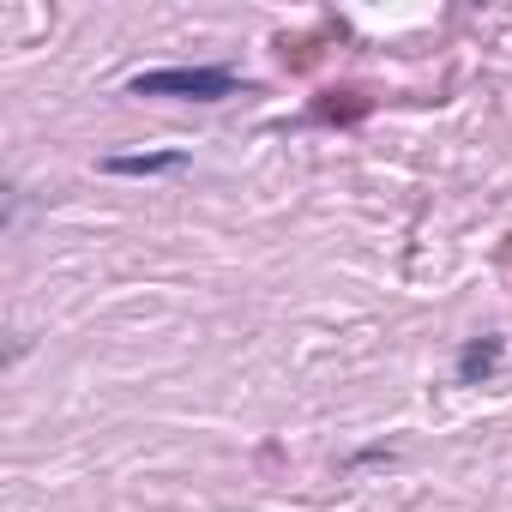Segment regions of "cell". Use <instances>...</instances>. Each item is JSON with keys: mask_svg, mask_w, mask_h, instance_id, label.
Instances as JSON below:
<instances>
[{"mask_svg": "<svg viewBox=\"0 0 512 512\" xmlns=\"http://www.w3.org/2000/svg\"><path fill=\"white\" fill-rule=\"evenodd\" d=\"M506 260H512V247H506Z\"/></svg>", "mask_w": 512, "mask_h": 512, "instance_id": "cell-4", "label": "cell"}, {"mask_svg": "<svg viewBox=\"0 0 512 512\" xmlns=\"http://www.w3.org/2000/svg\"><path fill=\"white\" fill-rule=\"evenodd\" d=\"M103 169L109 175H175V169H187V157L181 151H145V157H103Z\"/></svg>", "mask_w": 512, "mask_h": 512, "instance_id": "cell-2", "label": "cell"}, {"mask_svg": "<svg viewBox=\"0 0 512 512\" xmlns=\"http://www.w3.org/2000/svg\"><path fill=\"white\" fill-rule=\"evenodd\" d=\"M494 368H500V338H476V344H464V350H458V380H464V386L488 380Z\"/></svg>", "mask_w": 512, "mask_h": 512, "instance_id": "cell-3", "label": "cell"}, {"mask_svg": "<svg viewBox=\"0 0 512 512\" xmlns=\"http://www.w3.org/2000/svg\"><path fill=\"white\" fill-rule=\"evenodd\" d=\"M133 97H181V103H217V97H235L241 79L229 67H157V73H139L127 85Z\"/></svg>", "mask_w": 512, "mask_h": 512, "instance_id": "cell-1", "label": "cell"}]
</instances>
